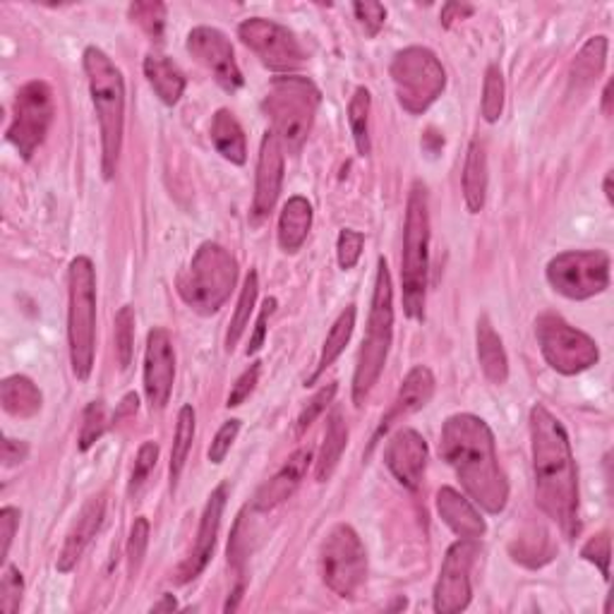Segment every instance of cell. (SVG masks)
Wrapping results in <instances>:
<instances>
[{"instance_id":"cell-45","label":"cell","mask_w":614,"mask_h":614,"mask_svg":"<svg viewBox=\"0 0 614 614\" xmlns=\"http://www.w3.org/2000/svg\"><path fill=\"white\" fill-rule=\"evenodd\" d=\"M334 396H337V384H327V387L319 389V391L312 396V399H310V403H307V406L303 408V413L298 416L296 434H303L307 428H310L312 422L327 411V406H329L331 401H334Z\"/></svg>"},{"instance_id":"cell-21","label":"cell","mask_w":614,"mask_h":614,"mask_svg":"<svg viewBox=\"0 0 614 614\" xmlns=\"http://www.w3.org/2000/svg\"><path fill=\"white\" fill-rule=\"evenodd\" d=\"M434 396V375L432 369L425 365H416L411 373L406 375V379L401 382V389L396 394L394 403L389 406V411L384 413V418L379 420V428L375 432L373 442H369V452H373V446L382 440V434H387L396 422L406 420L408 416H413L418 411H422Z\"/></svg>"},{"instance_id":"cell-33","label":"cell","mask_w":614,"mask_h":614,"mask_svg":"<svg viewBox=\"0 0 614 614\" xmlns=\"http://www.w3.org/2000/svg\"><path fill=\"white\" fill-rule=\"evenodd\" d=\"M605 60H607V36L588 38L571 62V70H569L571 87L576 89L591 87L598 77L603 75Z\"/></svg>"},{"instance_id":"cell-19","label":"cell","mask_w":614,"mask_h":614,"mask_svg":"<svg viewBox=\"0 0 614 614\" xmlns=\"http://www.w3.org/2000/svg\"><path fill=\"white\" fill-rule=\"evenodd\" d=\"M284 183V145L281 139L266 130L260 145L258 173H254V195H252V219L262 221L276 207Z\"/></svg>"},{"instance_id":"cell-47","label":"cell","mask_w":614,"mask_h":614,"mask_svg":"<svg viewBox=\"0 0 614 614\" xmlns=\"http://www.w3.org/2000/svg\"><path fill=\"white\" fill-rule=\"evenodd\" d=\"M353 12H355V20L361 22V27L365 30V34L369 38H375L382 32L384 22H387V8H384L382 3H375V0L355 3Z\"/></svg>"},{"instance_id":"cell-41","label":"cell","mask_w":614,"mask_h":614,"mask_svg":"<svg viewBox=\"0 0 614 614\" xmlns=\"http://www.w3.org/2000/svg\"><path fill=\"white\" fill-rule=\"evenodd\" d=\"M157 461H159V444L145 442L143 446H139L133 476H130V482H127V494H130V497L139 494V490H143L145 482L149 480L151 470L157 468Z\"/></svg>"},{"instance_id":"cell-3","label":"cell","mask_w":614,"mask_h":614,"mask_svg":"<svg viewBox=\"0 0 614 614\" xmlns=\"http://www.w3.org/2000/svg\"><path fill=\"white\" fill-rule=\"evenodd\" d=\"M82 66L87 72L89 94L101 130V171L106 181L115 175L125 133V80L118 66L96 46L84 48Z\"/></svg>"},{"instance_id":"cell-49","label":"cell","mask_w":614,"mask_h":614,"mask_svg":"<svg viewBox=\"0 0 614 614\" xmlns=\"http://www.w3.org/2000/svg\"><path fill=\"white\" fill-rule=\"evenodd\" d=\"M238 432H240V420H226L224 425H221V430L216 432V437H214V442H212V446H209V461L212 464H224L226 461V456H228V452H230V446H234V442H236V437H238Z\"/></svg>"},{"instance_id":"cell-44","label":"cell","mask_w":614,"mask_h":614,"mask_svg":"<svg viewBox=\"0 0 614 614\" xmlns=\"http://www.w3.org/2000/svg\"><path fill=\"white\" fill-rule=\"evenodd\" d=\"M363 246H365L363 234H357V230H353V228L341 230L339 240H337V258H339V266L343 269V272H349V269H353L357 264V260H361V254H363Z\"/></svg>"},{"instance_id":"cell-18","label":"cell","mask_w":614,"mask_h":614,"mask_svg":"<svg viewBox=\"0 0 614 614\" xmlns=\"http://www.w3.org/2000/svg\"><path fill=\"white\" fill-rule=\"evenodd\" d=\"M226 499H228V485L221 482L216 488L207 504H204L202 519H200V528L195 535V543H192L190 555L181 561V567L175 569V581L178 583H190L195 581L197 576L207 569L209 559L214 555L216 541H219V531H221V519H224V509H226Z\"/></svg>"},{"instance_id":"cell-31","label":"cell","mask_w":614,"mask_h":614,"mask_svg":"<svg viewBox=\"0 0 614 614\" xmlns=\"http://www.w3.org/2000/svg\"><path fill=\"white\" fill-rule=\"evenodd\" d=\"M345 446H349V428H345L341 413L334 411L327 422L322 450H319V456L315 461L317 482H327L331 476H334V470H337L339 461L345 452Z\"/></svg>"},{"instance_id":"cell-24","label":"cell","mask_w":614,"mask_h":614,"mask_svg":"<svg viewBox=\"0 0 614 614\" xmlns=\"http://www.w3.org/2000/svg\"><path fill=\"white\" fill-rule=\"evenodd\" d=\"M437 514L442 516L446 526L456 535L466 537V541H478V537H482L485 531H488L476 504L454 488H442L437 492Z\"/></svg>"},{"instance_id":"cell-28","label":"cell","mask_w":614,"mask_h":614,"mask_svg":"<svg viewBox=\"0 0 614 614\" xmlns=\"http://www.w3.org/2000/svg\"><path fill=\"white\" fill-rule=\"evenodd\" d=\"M461 183H464L468 212L480 214V209L485 207V197H488V154H485V145L480 139H473L468 145Z\"/></svg>"},{"instance_id":"cell-22","label":"cell","mask_w":614,"mask_h":614,"mask_svg":"<svg viewBox=\"0 0 614 614\" xmlns=\"http://www.w3.org/2000/svg\"><path fill=\"white\" fill-rule=\"evenodd\" d=\"M106 516V499L104 494H96L89 499V502L82 507L80 514H77L75 523L70 526L66 543H62V549L58 555V571L68 573L77 567V561L82 559V555L87 553V547L92 545V541L96 537L101 523H104Z\"/></svg>"},{"instance_id":"cell-4","label":"cell","mask_w":614,"mask_h":614,"mask_svg":"<svg viewBox=\"0 0 614 614\" xmlns=\"http://www.w3.org/2000/svg\"><path fill=\"white\" fill-rule=\"evenodd\" d=\"M394 339V286L389 264L384 258L377 260V276L373 288V303H369L367 334L363 339L361 353H357L353 373V403L365 406L367 396L373 394L379 382L384 365H387L389 349Z\"/></svg>"},{"instance_id":"cell-53","label":"cell","mask_w":614,"mask_h":614,"mask_svg":"<svg viewBox=\"0 0 614 614\" xmlns=\"http://www.w3.org/2000/svg\"><path fill=\"white\" fill-rule=\"evenodd\" d=\"M473 12H476V8H473V5L446 3V5L442 8V24H444V27H452V24H454L456 20H464V18L473 15Z\"/></svg>"},{"instance_id":"cell-32","label":"cell","mask_w":614,"mask_h":614,"mask_svg":"<svg viewBox=\"0 0 614 614\" xmlns=\"http://www.w3.org/2000/svg\"><path fill=\"white\" fill-rule=\"evenodd\" d=\"M353 329H355V307L349 305L337 317V322L331 325L329 334L325 339V345H322V353H319V361H317L315 373L310 375V379L305 382V387H310V384H315L319 377L325 375V369H329L331 365L337 363V357L345 351V345H349V341L353 337Z\"/></svg>"},{"instance_id":"cell-2","label":"cell","mask_w":614,"mask_h":614,"mask_svg":"<svg viewBox=\"0 0 614 614\" xmlns=\"http://www.w3.org/2000/svg\"><path fill=\"white\" fill-rule=\"evenodd\" d=\"M440 454L464 485L470 502L488 514H502L509 502V482L499 466L494 434L473 413L446 418L440 434Z\"/></svg>"},{"instance_id":"cell-6","label":"cell","mask_w":614,"mask_h":614,"mask_svg":"<svg viewBox=\"0 0 614 614\" xmlns=\"http://www.w3.org/2000/svg\"><path fill=\"white\" fill-rule=\"evenodd\" d=\"M428 266H430V202L422 183H413L406 204L403 224V254H401V284L403 307L411 319H425V293H428Z\"/></svg>"},{"instance_id":"cell-8","label":"cell","mask_w":614,"mask_h":614,"mask_svg":"<svg viewBox=\"0 0 614 614\" xmlns=\"http://www.w3.org/2000/svg\"><path fill=\"white\" fill-rule=\"evenodd\" d=\"M68 345L75 377L87 382L96 349V272L84 254L68 269Z\"/></svg>"},{"instance_id":"cell-43","label":"cell","mask_w":614,"mask_h":614,"mask_svg":"<svg viewBox=\"0 0 614 614\" xmlns=\"http://www.w3.org/2000/svg\"><path fill=\"white\" fill-rule=\"evenodd\" d=\"M147 545H149V521L145 516H137L130 528V537H127V567H130L133 576L139 571V567H143Z\"/></svg>"},{"instance_id":"cell-51","label":"cell","mask_w":614,"mask_h":614,"mask_svg":"<svg viewBox=\"0 0 614 614\" xmlns=\"http://www.w3.org/2000/svg\"><path fill=\"white\" fill-rule=\"evenodd\" d=\"M274 307H276V300H274V298H266V300H264V307H262V312H260V317H258V329H254V337H252V341H250V345H248V355H250V353H258V351L262 349L264 337H266V319H269V315L274 312Z\"/></svg>"},{"instance_id":"cell-10","label":"cell","mask_w":614,"mask_h":614,"mask_svg":"<svg viewBox=\"0 0 614 614\" xmlns=\"http://www.w3.org/2000/svg\"><path fill=\"white\" fill-rule=\"evenodd\" d=\"M319 571L331 593L339 598H355L367 579V553L349 523H339L319 547Z\"/></svg>"},{"instance_id":"cell-36","label":"cell","mask_w":614,"mask_h":614,"mask_svg":"<svg viewBox=\"0 0 614 614\" xmlns=\"http://www.w3.org/2000/svg\"><path fill=\"white\" fill-rule=\"evenodd\" d=\"M369 109H373V96L365 87H357L349 101V125L361 157H367L373 151V145H369Z\"/></svg>"},{"instance_id":"cell-55","label":"cell","mask_w":614,"mask_h":614,"mask_svg":"<svg viewBox=\"0 0 614 614\" xmlns=\"http://www.w3.org/2000/svg\"><path fill=\"white\" fill-rule=\"evenodd\" d=\"M603 113H605V115L612 113V82L605 84V92H603Z\"/></svg>"},{"instance_id":"cell-38","label":"cell","mask_w":614,"mask_h":614,"mask_svg":"<svg viewBox=\"0 0 614 614\" xmlns=\"http://www.w3.org/2000/svg\"><path fill=\"white\" fill-rule=\"evenodd\" d=\"M504 75L497 66H490L485 70V80H482V118L488 123H497L502 118L504 111Z\"/></svg>"},{"instance_id":"cell-37","label":"cell","mask_w":614,"mask_h":614,"mask_svg":"<svg viewBox=\"0 0 614 614\" xmlns=\"http://www.w3.org/2000/svg\"><path fill=\"white\" fill-rule=\"evenodd\" d=\"M115 355L121 369H127L135 355V307L123 305L115 312Z\"/></svg>"},{"instance_id":"cell-16","label":"cell","mask_w":614,"mask_h":614,"mask_svg":"<svg viewBox=\"0 0 614 614\" xmlns=\"http://www.w3.org/2000/svg\"><path fill=\"white\" fill-rule=\"evenodd\" d=\"M187 54L195 58L202 68H207L212 77L226 92H238L242 87V72L230 46L228 36L214 27H195L187 34Z\"/></svg>"},{"instance_id":"cell-26","label":"cell","mask_w":614,"mask_h":614,"mask_svg":"<svg viewBox=\"0 0 614 614\" xmlns=\"http://www.w3.org/2000/svg\"><path fill=\"white\" fill-rule=\"evenodd\" d=\"M476 343H478V363H480L482 375L488 377L490 384L502 387V384H507V379H509V357L504 351L502 337L497 334L488 317L478 319Z\"/></svg>"},{"instance_id":"cell-25","label":"cell","mask_w":614,"mask_h":614,"mask_svg":"<svg viewBox=\"0 0 614 614\" xmlns=\"http://www.w3.org/2000/svg\"><path fill=\"white\" fill-rule=\"evenodd\" d=\"M145 77L149 87L154 89L166 106H175L185 92V75L175 66V62L159 54V50H149L145 56Z\"/></svg>"},{"instance_id":"cell-13","label":"cell","mask_w":614,"mask_h":614,"mask_svg":"<svg viewBox=\"0 0 614 614\" xmlns=\"http://www.w3.org/2000/svg\"><path fill=\"white\" fill-rule=\"evenodd\" d=\"M54 92L42 80H32L24 84L12 106V123L8 127V143L18 149L24 161H30L36 149L44 145V139L54 123Z\"/></svg>"},{"instance_id":"cell-1","label":"cell","mask_w":614,"mask_h":614,"mask_svg":"<svg viewBox=\"0 0 614 614\" xmlns=\"http://www.w3.org/2000/svg\"><path fill=\"white\" fill-rule=\"evenodd\" d=\"M531 454L535 502L567 537H576L579 521V473L565 425L545 406L531 408Z\"/></svg>"},{"instance_id":"cell-34","label":"cell","mask_w":614,"mask_h":614,"mask_svg":"<svg viewBox=\"0 0 614 614\" xmlns=\"http://www.w3.org/2000/svg\"><path fill=\"white\" fill-rule=\"evenodd\" d=\"M258 293H260V276L254 269H250V274L246 276V284H242L240 298L236 305L234 319H230V327L226 331V351L230 353L238 345V341L246 334V329L250 325V317L254 312V303H258Z\"/></svg>"},{"instance_id":"cell-27","label":"cell","mask_w":614,"mask_h":614,"mask_svg":"<svg viewBox=\"0 0 614 614\" xmlns=\"http://www.w3.org/2000/svg\"><path fill=\"white\" fill-rule=\"evenodd\" d=\"M312 228V204L305 197H291L278 216V246L284 252H298Z\"/></svg>"},{"instance_id":"cell-29","label":"cell","mask_w":614,"mask_h":614,"mask_svg":"<svg viewBox=\"0 0 614 614\" xmlns=\"http://www.w3.org/2000/svg\"><path fill=\"white\" fill-rule=\"evenodd\" d=\"M209 135L216 151H219L226 161L236 166H242L248 161L246 133H242L238 118L228 109H219L214 113Z\"/></svg>"},{"instance_id":"cell-7","label":"cell","mask_w":614,"mask_h":614,"mask_svg":"<svg viewBox=\"0 0 614 614\" xmlns=\"http://www.w3.org/2000/svg\"><path fill=\"white\" fill-rule=\"evenodd\" d=\"M238 281V262L219 242H202L195 258L178 276V296L197 315L219 312Z\"/></svg>"},{"instance_id":"cell-14","label":"cell","mask_w":614,"mask_h":614,"mask_svg":"<svg viewBox=\"0 0 614 614\" xmlns=\"http://www.w3.org/2000/svg\"><path fill=\"white\" fill-rule=\"evenodd\" d=\"M238 36L269 70L288 75L303 68L305 50L296 34L286 30L284 24L264 18H250L238 27Z\"/></svg>"},{"instance_id":"cell-12","label":"cell","mask_w":614,"mask_h":614,"mask_svg":"<svg viewBox=\"0 0 614 614\" xmlns=\"http://www.w3.org/2000/svg\"><path fill=\"white\" fill-rule=\"evenodd\" d=\"M547 284L569 300L595 298L610 286V254L603 250H569L549 260Z\"/></svg>"},{"instance_id":"cell-42","label":"cell","mask_w":614,"mask_h":614,"mask_svg":"<svg viewBox=\"0 0 614 614\" xmlns=\"http://www.w3.org/2000/svg\"><path fill=\"white\" fill-rule=\"evenodd\" d=\"M24 595V581L18 567L5 565L3 579H0V610L5 614H15L20 610Z\"/></svg>"},{"instance_id":"cell-20","label":"cell","mask_w":614,"mask_h":614,"mask_svg":"<svg viewBox=\"0 0 614 614\" xmlns=\"http://www.w3.org/2000/svg\"><path fill=\"white\" fill-rule=\"evenodd\" d=\"M384 464L391 476L399 480L406 490H418L425 478L428 468V442L420 432L403 428L394 434L384 450Z\"/></svg>"},{"instance_id":"cell-11","label":"cell","mask_w":614,"mask_h":614,"mask_svg":"<svg viewBox=\"0 0 614 614\" xmlns=\"http://www.w3.org/2000/svg\"><path fill=\"white\" fill-rule=\"evenodd\" d=\"M535 337L547 365L559 375H581L600 361L598 343L555 312L535 319Z\"/></svg>"},{"instance_id":"cell-54","label":"cell","mask_w":614,"mask_h":614,"mask_svg":"<svg viewBox=\"0 0 614 614\" xmlns=\"http://www.w3.org/2000/svg\"><path fill=\"white\" fill-rule=\"evenodd\" d=\"M178 605H175V598L173 595H163L161 603H157L151 607V612H173Z\"/></svg>"},{"instance_id":"cell-52","label":"cell","mask_w":614,"mask_h":614,"mask_svg":"<svg viewBox=\"0 0 614 614\" xmlns=\"http://www.w3.org/2000/svg\"><path fill=\"white\" fill-rule=\"evenodd\" d=\"M27 454H30V446H27V442L5 437V442H3V466H5V468L22 464V461L27 458Z\"/></svg>"},{"instance_id":"cell-48","label":"cell","mask_w":614,"mask_h":614,"mask_svg":"<svg viewBox=\"0 0 614 614\" xmlns=\"http://www.w3.org/2000/svg\"><path fill=\"white\" fill-rule=\"evenodd\" d=\"M260 375H262V363L258 361V363H252L246 369V373L238 377V382L234 384V389H230V394H228L226 406L228 408H238L240 403H246L250 399V394L254 391V387H258Z\"/></svg>"},{"instance_id":"cell-46","label":"cell","mask_w":614,"mask_h":614,"mask_svg":"<svg viewBox=\"0 0 614 614\" xmlns=\"http://www.w3.org/2000/svg\"><path fill=\"white\" fill-rule=\"evenodd\" d=\"M610 547H612V543H610L607 531L593 535L591 541L581 547V557L585 561H591V565H595L600 569V573H603L605 581H610Z\"/></svg>"},{"instance_id":"cell-40","label":"cell","mask_w":614,"mask_h":614,"mask_svg":"<svg viewBox=\"0 0 614 614\" xmlns=\"http://www.w3.org/2000/svg\"><path fill=\"white\" fill-rule=\"evenodd\" d=\"M109 430V416L104 401H92L87 403L84 416H82V430H80V450L87 452L104 437V432Z\"/></svg>"},{"instance_id":"cell-17","label":"cell","mask_w":614,"mask_h":614,"mask_svg":"<svg viewBox=\"0 0 614 614\" xmlns=\"http://www.w3.org/2000/svg\"><path fill=\"white\" fill-rule=\"evenodd\" d=\"M175 379V351L171 334L163 327H154L147 334L145 351V394L151 411L169 406Z\"/></svg>"},{"instance_id":"cell-5","label":"cell","mask_w":614,"mask_h":614,"mask_svg":"<svg viewBox=\"0 0 614 614\" xmlns=\"http://www.w3.org/2000/svg\"><path fill=\"white\" fill-rule=\"evenodd\" d=\"M319 101H322V94L315 82L300 75L276 77L269 84L266 96L262 99V111L272 125V133L288 154H298L303 149L312 130Z\"/></svg>"},{"instance_id":"cell-39","label":"cell","mask_w":614,"mask_h":614,"mask_svg":"<svg viewBox=\"0 0 614 614\" xmlns=\"http://www.w3.org/2000/svg\"><path fill=\"white\" fill-rule=\"evenodd\" d=\"M130 20L143 27V32L151 42H161L166 30V5L163 3H133L130 5Z\"/></svg>"},{"instance_id":"cell-30","label":"cell","mask_w":614,"mask_h":614,"mask_svg":"<svg viewBox=\"0 0 614 614\" xmlns=\"http://www.w3.org/2000/svg\"><path fill=\"white\" fill-rule=\"evenodd\" d=\"M0 403L8 416L27 420L42 411L44 396L30 377L12 375L0 382Z\"/></svg>"},{"instance_id":"cell-35","label":"cell","mask_w":614,"mask_h":614,"mask_svg":"<svg viewBox=\"0 0 614 614\" xmlns=\"http://www.w3.org/2000/svg\"><path fill=\"white\" fill-rule=\"evenodd\" d=\"M192 440H195V408L183 406L178 413L175 422V437H173V450H171V488L175 490L178 480L183 476V468L187 464V456L192 450Z\"/></svg>"},{"instance_id":"cell-15","label":"cell","mask_w":614,"mask_h":614,"mask_svg":"<svg viewBox=\"0 0 614 614\" xmlns=\"http://www.w3.org/2000/svg\"><path fill=\"white\" fill-rule=\"evenodd\" d=\"M478 545L476 541L461 537L446 549L440 579L434 583V612L440 614H456L464 612L470 605L473 585H470V569L476 561Z\"/></svg>"},{"instance_id":"cell-50","label":"cell","mask_w":614,"mask_h":614,"mask_svg":"<svg viewBox=\"0 0 614 614\" xmlns=\"http://www.w3.org/2000/svg\"><path fill=\"white\" fill-rule=\"evenodd\" d=\"M18 528H20V511L15 507L0 509V561L8 559Z\"/></svg>"},{"instance_id":"cell-9","label":"cell","mask_w":614,"mask_h":614,"mask_svg":"<svg viewBox=\"0 0 614 614\" xmlns=\"http://www.w3.org/2000/svg\"><path fill=\"white\" fill-rule=\"evenodd\" d=\"M391 82L396 99L411 115L425 113L446 87V72L440 58L425 46H408L391 60Z\"/></svg>"},{"instance_id":"cell-23","label":"cell","mask_w":614,"mask_h":614,"mask_svg":"<svg viewBox=\"0 0 614 614\" xmlns=\"http://www.w3.org/2000/svg\"><path fill=\"white\" fill-rule=\"evenodd\" d=\"M312 464V450L310 446H303L296 454H291L286 458V464L276 470V476L272 480H266L262 488L254 494V511H272L278 504H284L286 499L298 490V485L303 482L307 468Z\"/></svg>"},{"instance_id":"cell-56","label":"cell","mask_w":614,"mask_h":614,"mask_svg":"<svg viewBox=\"0 0 614 614\" xmlns=\"http://www.w3.org/2000/svg\"><path fill=\"white\" fill-rule=\"evenodd\" d=\"M603 187H605V197H607V202L612 204V202H614V192H612V171L605 175V183H603Z\"/></svg>"}]
</instances>
